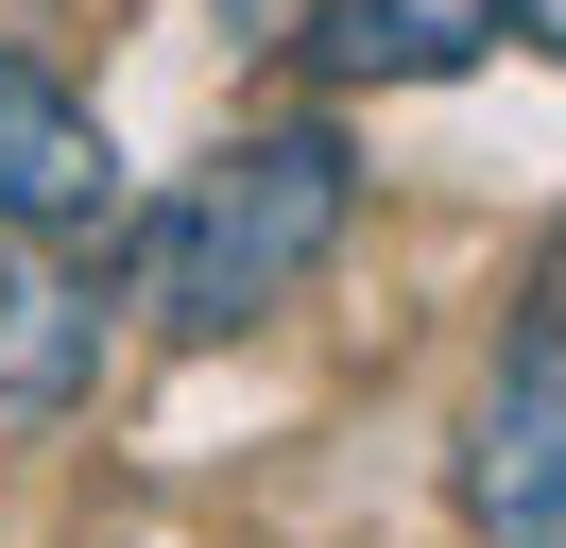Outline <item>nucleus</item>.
<instances>
[{"label": "nucleus", "instance_id": "2", "mask_svg": "<svg viewBox=\"0 0 566 548\" xmlns=\"http://www.w3.org/2000/svg\"><path fill=\"white\" fill-rule=\"evenodd\" d=\"M463 531L481 548H566V308H515L463 411Z\"/></svg>", "mask_w": 566, "mask_h": 548}, {"label": "nucleus", "instance_id": "1", "mask_svg": "<svg viewBox=\"0 0 566 548\" xmlns=\"http://www.w3.org/2000/svg\"><path fill=\"white\" fill-rule=\"evenodd\" d=\"M344 223H360V155L326 120H258V137H223V155L155 205L138 308L172 342H241V326H275V308L344 257Z\"/></svg>", "mask_w": 566, "mask_h": 548}, {"label": "nucleus", "instance_id": "5", "mask_svg": "<svg viewBox=\"0 0 566 548\" xmlns=\"http://www.w3.org/2000/svg\"><path fill=\"white\" fill-rule=\"evenodd\" d=\"M497 34H515V0H310L292 52H310L326 86H447V68H481Z\"/></svg>", "mask_w": 566, "mask_h": 548}, {"label": "nucleus", "instance_id": "3", "mask_svg": "<svg viewBox=\"0 0 566 548\" xmlns=\"http://www.w3.org/2000/svg\"><path fill=\"white\" fill-rule=\"evenodd\" d=\"M104 342H120L104 257H70V240H0V429H70L86 377H104Z\"/></svg>", "mask_w": 566, "mask_h": 548}, {"label": "nucleus", "instance_id": "6", "mask_svg": "<svg viewBox=\"0 0 566 548\" xmlns=\"http://www.w3.org/2000/svg\"><path fill=\"white\" fill-rule=\"evenodd\" d=\"M532 308H566V223H549V257H532Z\"/></svg>", "mask_w": 566, "mask_h": 548}, {"label": "nucleus", "instance_id": "7", "mask_svg": "<svg viewBox=\"0 0 566 548\" xmlns=\"http://www.w3.org/2000/svg\"><path fill=\"white\" fill-rule=\"evenodd\" d=\"M515 34H549V52H566V0H515Z\"/></svg>", "mask_w": 566, "mask_h": 548}, {"label": "nucleus", "instance_id": "4", "mask_svg": "<svg viewBox=\"0 0 566 548\" xmlns=\"http://www.w3.org/2000/svg\"><path fill=\"white\" fill-rule=\"evenodd\" d=\"M104 205H120V137H104V103L0 52V240H86Z\"/></svg>", "mask_w": 566, "mask_h": 548}]
</instances>
